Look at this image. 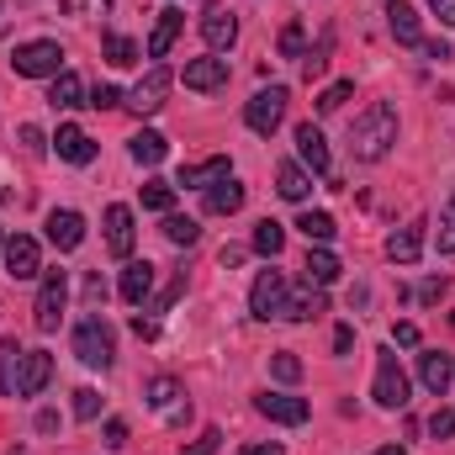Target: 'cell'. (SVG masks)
Returning a JSON list of instances; mask_svg holds the SVG:
<instances>
[{"label":"cell","mask_w":455,"mask_h":455,"mask_svg":"<svg viewBox=\"0 0 455 455\" xmlns=\"http://www.w3.org/2000/svg\"><path fill=\"white\" fill-rule=\"evenodd\" d=\"M392 143H397V107L392 101H371L349 127V154L360 164H376V159H387Z\"/></svg>","instance_id":"obj_1"},{"label":"cell","mask_w":455,"mask_h":455,"mask_svg":"<svg viewBox=\"0 0 455 455\" xmlns=\"http://www.w3.org/2000/svg\"><path fill=\"white\" fill-rule=\"evenodd\" d=\"M11 69H16L21 80H53V75L64 69V48H59L53 37H32V43H21V48L11 53Z\"/></svg>","instance_id":"obj_2"},{"label":"cell","mask_w":455,"mask_h":455,"mask_svg":"<svg viewBox=\"0 0 455 455\" xmlns=\"http://www.w3.org/2000/svg\"><path fill=\"white\" fill-rule=\"evenodd\" d=\"M64 302H69V275L64 270H43V286H37V302H32L37 334H53L64 323Z\"/></svg>","instance_id":"obj_3"},{"label":"cell","mask_w":455,"mask_h":455,"mask_svg":"<svg viewBox=\"0 0 455 455\" xmlns=\"http://www.w3.org/2000/svg\"><path fill=\"white\" fill-rule=\"evenodd\" d=\"M75 355H80L85 365H101V371L116 360V339H112V329H107L101 313H91V318L75 323Z\"/></svg>","instance_id":"obj_4"},{"label":"cell","mask_w":455,"mask_h":455,"mask_svg":"<svg viewBox=\"0 0 455 455\" xmlns=\"http://www.w3.org/2000/svg\"><path fill=\"white\" fill-rule=\"evenodd\" d=\"M286 101H291V96H286V85L254 91V96H249V107H243V122H249V127H254L259 138H270V132H275V127L286 122Z\"/></svg>","instance_id":"obj_5"},{"label":"cell","mask_w":455,"mask_h":455,"mask_svg":"<svg viewBox=\"0 0 455 455\" xmlns=\"http://www.w3.org/2000/svg\"><path fill=\"white\" fill-rule=\"evenodd\" d=\"M286 275L281 270H259L254 275V291H249V313L254 318H286Z\"/></svg>","instance_id":"obj_6"},{"label":"cell","mask_w":455,"mask_h":455,"mask_svg":"<svg viewBox=\"0 0 455 455\" xmlns=\"http://www.w3.org/2000/svg\"><path fill=\"white\" fill-rule=\"evenodd\" d=\"M371 397L381 408H408V376H403V365H397L392 349L376 355V387H371Z\"/></svg>","instance_id":"obj_7"},{"label":"cell","mask_w":455,"mask_h":455,"mask_svg":"<svg viewBox=\"0 0 455 455\" xmlns=\"http://www.w3.org/2000/svg\"><path fill=\"white\" fill-rule=\"evenodd\" d=\"M170 85H175V75H170L164 64H154V69H148V75H143V80L132 85V96H127V107H132L138 116H154L159 107H164V96H170Z\"/></svg>","instance_id":"obj_8"},{"label":"cell","mask_w":455,"mask_h":455,"mask_svg":"<svg viewBox=\"0 0 455 455\" xmlns=\"http://www.w3.org/2000/svg\"><path fill=\"white\" fill-rule=\"evenodd\" d=\"M5 275L11 281H32V275H43V249H37V238H27V233H16V238H5Z\"/></svg>","instance_id":"obj_9"},{"label":"cell","mask_w":455,"mask_h":455,"mask_svg":"<svg viewBox=\"0 0 455 455\" xmlns=\"http://www.w3.org/2000/svg\"><path fill=\"white\" fill-rule=\"evenodd\" d=\"M254 408L270 419V424H307V397H291V392H265V397H254Z\"/></svg>","instance_id":"obj_10"},{"label":"cell","mask_w":455,"mask_h":455,"mask_svg":"<svg viewBox=\"0 0 455 455\" xmlns=\"http://www.w3.org/2000/svg\"><path fill=\"white\" fill-rule=\"evenodd\" d=\"M202 37H207V48H212V53H223V48L238 43V21H233V11H228V5H207V11H202Z\"/></svg>","instance_id":"obj_11"},{"label":"cell","mask_w":455,"mask_h":455,"mask_svg":"<svg viewBox=\"0 0 455 455\" xmlns=\"http://www.w3.org/2000/svg\"><path fill=\"white\" fill-rule=\"evenodd\" d=\"M419 381H424L435 397H445L451 381H455V360L445 355V349H424V355H419Z\"/></svg>","instance_id":"obj_12"},{"label":"cell","mask_w":455,"mask_h":455,"mask_svg":"<svg viewBox=\"0 0 455 455\" xmlns=\"http://www.w3.org/2000/svg\"><path fill=\"white\" fill-rule=\"evenodd\" d=\"M132 238H138V228H132V207L112 202V207H107V249H112L116 259H127V254H132Z\"/></svg>","instance_id":"obj_13"},{"label":"cell","mask_w":455,"mask_h":455,"mask_svg":"<svg viewBox=\"0 0 455 455\" xmlns=\"http://www.w3.org/2000/svg\"><path fill=\"white\" fill-rule=\"evenodd\" d=\"M297 154H302V164H307L313 175H334V170H329V138H323L313 122L297 127Z\"/></svg>","instance_id":"obj_14"},{"label":"cell","mask_w":455,"mask_h":455,"mask_svg":"<svg viewBox=\"0 0 455 455\" xmlns=\"http://www.w3.org/2000/svg\"><path fill=\"white\" fill-rule=\"evenodd\" d=\"M48 376H53V355H48V349H27V360H21V381H16V397H37V392L48 387Z\"/></svg>","instance_id":"obj_15"},{"label":"cell","mask_w":455,"mask_h":455,"mask_svg":"<svg viewBox=\"0 0 455 455\" xmlns=\"http://www.w3.org/2000/svg\"><path fill=\"white\" fill-rule=\"evenodd\" d=\"M48 243H53V249H64V254H69V249H80V243H85V218H80V212H69V207H64V212H48Z\"/></svg>","instance_id":"obj_16"},{"label":"cell","mask_w":455,"mask_h":455,"mask_svg":"<svg viewBox=\"0 0 455 455\" xmlns=\"http://www.w3.org/2000/svg\"><path fill=\"white\" fill-rule=\"evenodd\" d=\"M424 218H413L408 228H397L392 238H387V259H397V265H413L419 254H424Z\"/></svg>","instance_id":"obj_17"},{"label":"cell","mask_w":455,"mask_h":455,"mask_svg":"<svg viewBox=\"0 0 455 455\" xmlns=\"http://www.w3.org/2000/svg\"><path fill=\"white\" fill-rule=\"evenodd\" d=\"M154 275H159V270H154L148 259H132V265L122 270V302L143 307V302H148V291H154Z\"/></svg>","instance_id":"obj_18"},{"label":"cell","mask_w":455,"mask_h":455,"mask_svg":"<svg viewBox=\"0 0 455 455\" xmlns=\"http://www.w3.org/2000/svg\"><path fill=\"white\" fill-rule=\"evenodd\" d=\"M228 85V59H191L186 64V91H218Z\"/></svg>","instance_id":"obj_19"},{"label":"cell","mask_w":455,"mask_h":455,"mask_svg":"<svg viewBox=\"0 0 455 455\" xmlns=\"http://www.w3.org/2000/svg\"><path fill=\"white\" fill-rule=\"evenodd\" d=\"M218 180H228V154H212V159H202V164H186L175 186H191V191H207V186H218Z\"/></svg>","instance_id":"obj_20"},{"label":"cell","mask_w":455,"mask_h":455,"mask_svg":"<svg viewBox=\"0 0 455 455\" xmlns=\"http://www.w3.org/2000/svg\"><path fill=\"white\" fill-rule=\"evenodd\" d=\"M48 107H53V112H75V107H85V85H80V75L59 69L53 85H48Z\"/></svg>","instance_id":"obj_21"},{"label":"cell","mask_w":455,"mask_h":455,"mask_svg":"<svg viewBox=\"0 0 455 455\" xmlns=\"http://www.w3.org/2000/svg\"><path fill=\"white\" fill-rule=\"evenodd\" d=\"M387 27H392V37L408 43V48L424 43V37H419V11H413L408 0H392V5H387Z\"/></svg>","instance_id":"obj_22"},{"label":"cell","mask_w":455,"mask_h":455,"mask_svg":"<svg viewBox=\"0 0 455 455\" xmlns=\"http://www.w3.org/2000/svg\"><path fill=\"white\" fill-rule=\"evenodd\" d=\"M59 159H69V164H91L96 159V143H91V132L85 127H59Z\"/></svg>","instance_id":"obj_23"},{"label":"cell","mask_w":455,"mask_h":455,"mask_svg":"<svg viewBox=\"0 0 455 455\" xmlns=\"http://www.w3.org/2000/svg\"><path fill=\"white\" fill-rule=\"evenodd\" d=\"M302 281H307V286H318V291H323V286H334V281H339V259H334V254H329L323 243H318V249H307Z\"/></svg>","instance_id":"obj_24"},{"label":"cell","mask_w":455,"mask_h":455,"mask_svg":"<svg viewBox=\"0 0 455 455\" xmlns=\"http://www.w3.org/2000/svg\"><path fill=\"white\" fill-rule=\"evenodd\" d=\"M180 27H186V16H180V11H164V16L154 21V32H148V59H164V53L175 48Z\"/></svg>","instance_id":"obj_25"},{"label":"cell","mask_w":455,"mask_h":455,"mask_svg":"<svg viewBox=\"0 0 455 455\" xmlns=\"http://www.w3.org/2000/svg\"><path fill=\"white\" fill-rule=\"evenodd\" d=\"M238 207H243V186H238L233 175L218 180V186H207V212H212V218H233Z\"/></svg>","instance_id":"obj_26"},{"label":"cell","mask_w":455,"mask_h":455,"mask_svg":"<svg viewBox=\"0 0 455 455\" xmlns=\"http://www.w3.org/2000/svg\"><path fill=\"white\" fill-rule=\"evenodd\" d=\"M275 191H281L286 202H307L313 180H307V170H302V164H291V159H286V164L275 170Z\"/></svg>","instance_id":"obj_27"},{"label":"cell","mask_w":455,"mask_h":455,"mask_svg":"<svg viewBox=\"0 0 455 455\" xmlns=\"http://www.w3.org/2000/svg\"><path fill=\"white\" fill-rule=\"evenodd\" d=\"M318 313H329V297L313 286V291H302V297H286V318H281V323H307V318H318Z\"/></svg>","instance_id":"obj_28"},{"label":"cell","mask_w":455,"mask_h":455,"mask_svg":"<svg viewBox=\"0 0 455 455\" xmlns=\"http://www.w3.org/2000/svg\"><path fill=\"white\" fill-rule=\"evenodd\" d=\"M21 360H27V349H21L16 339L0 344V392H5V397H16V381H21Z\"/></svg>","instance_id":"obj_29"},{"label":"cell","mask_w":455,"mask_h":455,"mask_svg":"<svg viewBox=\"0 0 455 455\" xmlns=\"http://www.w3.org/2000/svg\"><path fill=\"white\" fill-rule=\"evenodd\" d=\"M170 154V143H164V132H154V127H143V132H132V159L138 164H159Z\"/></svg>","instance_id":"obj_30"},{"label":"cell","mask_w":455,"mask_h":455,"mask_svg":"<svg viewBox=\"0 0 455 455\" xmlns=\"http://www.w3.org/2000/svg\"><path fill=\"white\" fill-rule=\"evenodd\" d=\"M281 249H286V228H281V223H270V218H265V223L254 228V254H265V259H275Z\"/></svg>","instance_id":"obj_31"},{"label":"cell","mask_w":455,"mask_h":455,"mask_svg":"<svg viewBox=\"0 0 455 455\" xmlns=\"http://www.w3.org/2000/svg\"><path fill=\"white\" fill-rule=\"evenodd\" d=\"M297 228L307 233V243H329V238L339 233V223H334L329 212H302V218H297Z\"/></svg>","instance_id":"obj_32"},{"label":"cell","mask_w":455,"mask_h":455,"mask_svg":"<svg viewBox=\"0 0 455 455\" xmlns=\"http://www.w3.org/2000/svg\"><path fill=\"white\" fill-rule=\"evenodd\" d=\"M143 207L170 218V207H175V186H170V180H143Z\"/></svg>","instance_id":"obj_33"},{"label":"cell","mask_w":455,"mask_h":455,"mask_svg":"<svg viewBox=\"0 0 455 455\" xmlns=\"http://www.w3.org/2000/svg\"><path fill=\"white\" fill-rule=\"evenodd\" d=\"M270 376L291 387V381H302V360H297L291 349H275V355H270Z\"/></svg>","instance_id":"obj_34"},{"label":"cell","mask_w":455,"mask_h":455,"mask_svg":"<svg viewBox=\"0 0 455 455\" xmlns=\"http://www.w3.org/2000/svg\"><path fill=\"white\" fill-rule=\"evenodd\" d=\"M107 64H116V69L138 64V43H132V37H122V32H112V37H107Z\"/></svg>","instance_id":"obj_35"},{"label":"cell","mask_w":455,"mask_h":455,"mask_svg":"<svg viewBox=\"0 0 455 455\" xmlns=\"http://www.w3.org/2000/svg\"><path fill=\"white\" fill-rule=\"evenodd\" d=\"M164 238H170V243H186V249H191V243L202 238V228H196V218H175V212H170V218H164Z\"/></svg>","instance_id":"obj_36"},{"label":"cell","mask_w":455,"mask_h":455,"mask_svg":"<svg viewBox=\"0 0 455 455\" xmlns=\"http://www.w3.org/2000/svg\"><path fill=\"white\" fill-rule=\"evenodd\" d=\"M281 59H307V32H302L297 21L281 27Z\"/></svg>","instance_id":"obj_37"},{"label":"cell","mask_w":455,"mask_h":455,"mask_svg":"<svg viewBox=\"0 0 455 455\" xmlns=\"http://www.w3.org/2000/svg\"><path fill=\"white\" fill-rule=\"evenodd\" d=\"M349 96H355V80H334V85H329V91L318 96V112H323V116H329V112H339V107L349 101Z\"/></svg>","instance_id":"obj_38"},{"label":"cell","mask_w":455,"mask_h":455,"mask_svg":"<svg viewBox=\"0 0 455 455\" xmlns=\"http://www.w3.org/2000/svg\"><path fill=\"white\" fill-rule=\"evenodd\" d=\"M175 397H180V387H175V376H154V381H148V403H154V408H170Z\"/></svg>","instance_id":"obj_39"},{"label":"cell","mask_w":455,"mask_h":455,"mask_svg":"<svg viewBox=\"0 0 455 455\" xmlns=\"http://www.w3.org/2000/svg\"><path fill=\"white\" fill-rule=\"evenodd\" d=\"M96 413H101V392H96V387H80V392H75V419L91 424Z\"/></svg>","instance_id":"obj_40"},{"label":"cell","mask_w":455,"mask_h":455,"mask_svg":"<svg viewBox=\"0 0 455 455\" xmlns=\"http://www.w3.org/2000/svg\"><path fill=\"white\" fill-rule=\"evenodd\" d=\"M424 429H429V435H435V440H451V435H455V408H435V413H429V424H424Z\"/></svg>","instance_id":"obj_41"},{"label":"cell","mask_w":455,"mask_h":455,"mask_svg":"<svg viewBox=\"0 0 455 455\" xmlns=\"http://www.w3.org/2000/svg\"><path fill=\"white\" fill-rule=\"evenodd\" d=\"M85 107H96V112H112V107H122V91H116V85H96Z\"/></svg>","instance_id":"obj_42"},{"label":"cell","mask_w":455,"mask_h":455,"mask_svg":"<svg viewBox=\"0 0 455 455\" xmlns=\"http://www.w3.org/2000/svg\"><path fill=\"white\" fill-rule=\"evenodd\" d=\"M21 148H27V154H48V132L32 127V122H21Z\"/></svg>","instance_id":"obj_43"},{"label":"cell","mask_w":455,"mask_h":455,"mask_svg":"<svg viewBox=\"0 0 455 455\" xmlns=\"http://www.w3.org/2000/svg\"><path fill=\"white\" fill-rule=\"evenodd\" d=\"M323 69H329V37H323V48H318V53H307V59H302V75H307V80H318Z\"/></svg>","instance_id":"obj_44"},{"label":"cell","mask_w":455,"mask_h":455,"mask_svg":"<svg viewBox=\"0 0 455 455\" xmlns=\"http://www.w3.org/2000/svg\"><path fill=\"white\" fill-rule=\"evenodd\" d=\"M218 445H223V435H218V429H202V435L191 440V451H186V455H212Z\"/></svg>","instance_id":"obj_45"},{"label":"cell","mask_w":455,"mask_h":455,"mask_svg":"<svg viewBox=\"0 0 455 455\" xmlns=\"http://www.w3.org/2000/svg\"><path fill=\"white\" fill-rule=\"evenodd\" d=\"M440 249H445V254H455V212H445V218H440Z\"/></svg>","instance_id":"obj_46"},{"label":"cell","mask_w":455,"mask_h":455,"mask_svg":"<svg viewBox=\"0 0 455 455\" xmlns=\"http://www.w3.org/2000/svg\"><path fill=\"white\" fill-rule=\"evenodd\" d=\"M85 302H91V307H101V302H107V281H101V275H91V281H85Z\"/></svg>","instance_id":"obj_47"},{"label":"cell","mask_w":455,"mask_h":455,"mask_svg":"<svg viewBox=\"0 0 455 455\" xmlns=\"http://www.w3.org/2000/svg\"><path fill=\"white\" fill-rule=\"evenodd\" d=\"M107 445H112V451L127 445V424H122V419H107Z\"/></svg>","instance_id":"obj_48"},{"label":"cell","mask_w":455,"mask_h":455,"mask_svg":"<svg viewBox=\"0 0 455 455\" xmlns=\"http://www.w3.org/2000/svg\"><path fill=\"white\" fill-rule=\"evenodd\" d=\"M349 349H355V329L339 323V329H334V355H349Z\"/></svg>","instance_id":"obj_49"},{"label":"cell","mask_w":455,"mask_h":455,"mask_svg":"<svg viewBox=\"0 0 455 455\" xmlns=\"http://www.w3.org/2000/svg\"><path fill=\"white\" fill-rule=\"evenodd\" d=\"M392 339L403 344V349H413V344H419V323H397V329H392Z\"/></svg>","instance_id":"obj_50"},{"label":"cell","mask_w":455,"mask_h":455,"mask_svg":"<svg viewBox=\"0 0 455 455\" xmlns=\"http://www.w3.org/2000/svg\"><path fill=\"white\" fill-rule=\"evenodd\" d=\"M429 11H435L445 27H455V0H429Z\"/></svg>","instance_id":"obj_51"},{"label":"cell","mask_w":455,"mask_h":455,"mask_svg":"<svg viewBox=\"0 0 455 455\" xmlns=\"http://www.w3.org/2000/svg\"><path fill=\"white\" fill-rule=\"evenodd\" d=\"M132 334H138V339H159V323H154V318H132Z\"/></svg>","instance_id":"obj_52"},{"label":"cell","mask_w":455,"mask_h":455,"mask_svg":"<svg viewBox=\"0 0 455 455\" xmlns=\"http://www.w3.org/2000/svg\"><path fill=\"white\" fill-rule=\"evenodd\" d=\"M419 48H424V53H429V59H440V64H445V59H451V43H440V37H435V43H419Z\"/></svg>","instance_id":"obj_53"},{"label":"cell","mask_w":455,"mask_h":455,"mask_svg":"<svg viewBox=\"0 0 455 455\" xmlns=\"http://www.w3.org/2000/svg\"><path fill=\"white\" fill-rule=\"evenodd\" d=\"M419 297H424V302H440V297H445V281H424Z\"/></svg>","instance_id":"obj_54"},{"label":"cell","mask_w":455,"mask_h":455,"mask_svg":"<svg viewBox=\"0 0 455 455\" xmlns=\"http://www.w3.org/2000/svg\"><path fill=\"white\" fill-rule=\"evenodd\" d=\"M238 455H281V445H243Z\"/></svg>","instance_id":"obj_55"},{"label":"cell","mask_w":455,"mask_h":455,"mask_svg":"<svg viewBox=\"0 0 455 455\" xmlns=\"http://www.w3.org/2000/svg\"><path fill=\"white\" fill-rule=\"evenodd\" d=\"M376 455H408V451H397V445H381V451H376Z\"/></svg>","instance_id":"obj_56"},{"label":"cell","mask_w":455,"mask_h":455,"mask_svg":"<svg viewBox=\"0 0 455 455\" xmlns=\"http://www.w3.org/2000/svg\"><path fill=\"white\" fill-rule=\"evenodd\" d=\"M445 212H455V196H451V207H445Z\"/></svg>","instance_id":"obj_57"},{"label":"cell","mask_w":455,"mask_h":455,"mask_svg":"<svg viewBox=\"0 0 455 455\" xmlns=\"http://www.w3.org/2000/svg\"><path fill=\"white\" fill-rule=\"evenodd\" d=\"M451 329H455V313H451Z\"/></svg>","instance_id":"obj_58"},{"label":"cell","mask_w":455,"mask_h":455,"mask_svg":"<svg viewBox=\"0 0 455 455\" xmlns=\"http://www.w3.org/2000/svg\"><path fill=\"white\" fill-rule=\"evenodd\" d=\"M0 249H5V238H0Z\"/></svg>","instance_id":"obj_59"}]
</instances>
